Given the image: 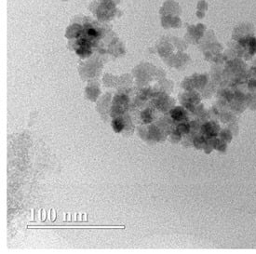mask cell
<instances>
[{"mask_svg": "<svg viewBox=\"0 0 256 254\" xmlns=\"http://www.w3.org/2000/svg\"><path fill=\"white\" fill-rule=\"evenodd\" d=\"M112 126H113V128H114V131L116 132H120L124 128V123L120 118H116V119L113 120Z\"/></svg>", "mask_w": 256, "mask_h": 254, "instance_id": "1", "label": "cell"}, {"mask_svg": "<svg viewBox=\"0 0 256 254\" xmlns=\"http://www.w3.org/2000/svg\"><path fill=\"white\" fill-rule=\"evenodd\" d=\"M86 33L90 38H95L98 37V31L93 27H88L86 29Z\"/></svg>", "mask_w": 256, "mask_h": 254, "instance_id": "2", "label": "cell"}, {"mask_svg": "<svg viewBox=\"0 0 256 254\" xmlns=\"http://www.w3.org/2000/svg\"><path fill=\"white\" fill-rule=\"evenodd\" d=\"M183 110H181L180 108H176L173 112H172V117L177 119V120H179L183 117Z\"/></svg>", "mask_w": 256, "mask_h": 254, "instance_id": "3", "label": "cell"}]
</instances>
